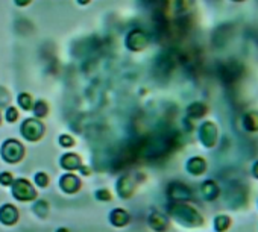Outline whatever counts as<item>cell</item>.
<instances>
[{
    "label": "cell",
    "mask_w": 258,
    "mask_h": 232,
    "mask_svg": "<svg viewBox=\"0 0 258 232\" xmlns=\"http://www.w3.org/2000/svg\"><path fill=\"white\" fill-rule=\"evenodd\" d=\"M187 170L193 175H201L204 170H205V161L199 157L196 158H191L187 164Z\"/></svg>",
    "instance_id": "obj_15"
},
{
    "label": "cell",
    "mask_w": 258,
    "mask_h": 232,
    "mask_svg": "<svg viewBox=\"0 0 258 232\" xmlns=\"http://www.w3.org/2000/svg\"><path fill=\"white\" fill-rule=\"evenodd\" d=\"M34 211L35 214H38L40 217H46L47 215V211H49V205L46 200H37L34 203Z\"/></svg>",
    "instance_id": "obj_19"
},
{
    "label": "cell",
    "mask_w": 258,
    "mask_h": 232,
    "mask_svg": "<svg viewBox=\"0 0 258 232\" xmlns=\"http://www.w3.org/2000/svg\"><path fill=\"white\" fill-rule=\"evenodd\" d=\"M0 182H2L4 185H11V184L14 182V178H13V175H11V173L5 172V173L0 175Z\"/></svg>",
    "instance_id": "obj_23"
},
{
    "label": "cell",
    "mask_w": 258,
    "mask_h": 232,
    "mask_svg": "<svg viewBox=\"0 0 258 232\" xmlns=\"http://www.w3.org/2000/svg\"><path fill=\"white\" fill-rule=\"evenodd\" d=\"M0 119H2V117H0Z\"/></svg>",
    "instance_id": "obj_31"
},
{
    "label": "cell",
    "mask_w": 258,
    "mask_h": 232,
    "mask_svg": "<svg viewBox=\"0 0 258 232\" xmlns=\"http://www.w3.org/2000/svg\"><path fill=\"white\" fill-rule=\"evenodd\" d=\"M253 175L258 178V163H256V164H255V167H253Z\"/></svg>",
    "instance_id": "obj_28"
},
{
    "label": "cell",
    "mask_w": 258,
    "mask_h": 232,
    "mask_svg": "<svg viewBox=\"0 0 258 232\" xmlns=\"http://www.w3.org/2000/svg\"><path fill=\"white\" fill-rule=\"evenodd\" d=\"M25 155V147L20 141L17 140H7L2 146V158L10 163V164H14V163H19Z\"/></svg>",
    "instance_id": "obj_2"
},
{
    "label": "cell",
    "mask_w": 258,
    "mask_h": 232,
    "mask_svg": "<svg viewBox=\"0 0 258 232\" xmlns=\"http://www.w3.org/2000/svg\"><path fill=\"white\" fill-rule=\"evenodd\" d=\"M19 220V211L14 205H4L2 208H0V221H2L4 224H14L16 221Z\"/></svg>",
    "instance_id": "obj_9"
},
{
    "label": "cell",
    "mask_w": 258,
    "mask_h": 232,
    "mask_svg": "<svg viewBox=\"0 0 258 232\" xmlns=\"http://www.w3.org/2000/svg\"><path fill=\"white\" fill-rule=\"evenodd\" d=\"M22 135L29 141H38L44 134V125L37 119H28L22 125Z\"/></svg>",
    "instance_id": "obj_4"
},
{
    "label": "cell",
    "mask_w": 258,
    "mask_h": 232,
    "mask_svg": "<svg viewBox=\"0 0 258 232\" xmlns=\"http://www.w3.org/2000/svg\"><path fill=\"white\" fill-rule=\"evenodd\" d=\"M32 108H34V112H35L37 117H44V115L47 114V111H49V105L44 100L35 102V105Z\"/></svg>",
    "instance_id": "obj_18"
},
{
    "label": "cell",
    "mask_w": 258,
    "mask_h": 232,
    "mask_svg": "<svg viewBox=\"0 0 258 232\" xmlns=\"http://www.w3.org/2000/svg\"><path fill=\"white\" fill-rule=\"evenodd\" d=\"M148 43H149V38H148L146 32L142 29H134L126 37V46L129 50H133V52L143 50L148 46Z\"/></svg>",
    "instance_id": "obj_5"
},
{
    "label": "cell",
    "mask_w": 258,
    "mask_h": 232,
    "mask_svg": "<svg viewBox=\"0 0 258 232\" xmlns=\"http://www.w3.org/2000/svg\"><path fill=\"white\" fill-rule=\"evenodd\" d=\"M56 232H69V230H67L66 227H59V229H58Z\"/></svg>",
    "instance_id": "obj_30"
},
{
    "label": "cell",
    "mask_w": 258,
    "mask_h": 232,
    "mask_svg": "<svg viewBox=\"0 0 258 232\" xmlns=\"http://www.w3.org/2000/svg\"><path fill=\"white\" fill-rule=\"evenodd\" d=\"M17 100H19V105H20L25 111H29V109H32V106H34L32 96L28 94V93H22V94L19 96Z\"/></svg>",
    "instance_id": "obj_17"
},
{
    "label": "cell",
    "mask_w": 258,
    "mask_h": 232,
    "mask_svg": "<svg viewBox=\"0 0 258 232\" xmlns=\"http://www.w3.org/2000/svg\"><path fill=\"white\" fill-rule=\"evenodd\" d=\"M17 119H19V111H17L14 106H10V108L7 109V120H8L10 123H14Z\"/></svg>",
    "instance_id": "obj_21"
},
{
    "label": "cell",
    "mask_w": 258,
    "mask_h": 232,
    "mask_svg": "<svg viewBox=\"0 0 258 232\" xmlns=\"http://www.w3.org/2000/svg\"><path fill=\"white\" fill-rule=\"evenodd\" d=\"M96 197L99 199V200H111V193L108 191V190H99V191H96Z\"/></svg>",
    "instance_id": "obj_25"
},
{
    "label": "cell",
    "mask_w": 258,
    "mask_h": 232,
    "mask_svg": "<svg viewBox=\"0 0 258 232\" xmlns=\"http://www.w3.org/2000/svg\"><path fill=\"white\" fill-rule=\"evenodd\" d=\"M35 182H37V185L38 187H47V184H49V176L46 175V173H37L35 175Z\"/></svg>",
    "instance_id": "obj_22"
},
{
    "label": "cell",
    "mask_w": 258,
    "mask_h": 232,
    "mask_svg": "<svg viewBox=\"0 0 258 232\" xmlns=\"http://www.w3.org/2000/svg\"><path fill=\"white\" fill-rule=\"evenodd\" d=\"M169 209H170V214L185 226H199L202 223L201 214L184 202H173Z\"/></svg>",
    "instance_id": "obj_1"
},
{
    "label": "cell",
    "mask_w": 258,
    "mask_h": 232,
    "mask_svg": "<svg viewBox=\"0 0 258 232\" xmlns=\"http://www.w3.org/2000/svg\"><path fill=\"white\" fill-rule=\"evenodd\" d=\"M32 2V0H16V4L19 5V7H26V5H29Z\"/></svg>",
    "instance_id": "obj_26"
},
{
    "label": "cell",
    "mask_w": 258,
    "mask_h": 232,
    "mask_svg": "<svg viewBox=\"0 0 258 232\" xmlns=\"http://www.w3.org/2000/svg\"><path fill=\"white\" fill-rule=\"evenodd\" d=\"M61 166L66 170H79V167L82 166V163H81L79 155H76V153H66L61 158Z\"/></svg>",
    "instance_id": "obj_13"
},
{
    "label": "cell",
    "mask_w": 258,
    "mask_h": 232,
    "mask_svg": "<svg viewBox=\"0 0 258 232\" xmlns=\"http://www.w3.org/2000/svg\"><path fill=\"white\" fill-rule=\"evenodd\" d=\"M229 217H226V215H217L216 217V220H214V227H216V230L217 232H223V230H226L228 227H229Z\"/></svg>",
    "instance_id": "obj_16"
},
{
    "label": "cell",
    "mask_w": 258,
    "mask_h": 232,
    "mask_svg": "<svg viewBox=\"0 0 258 232\" xmlns=\"http://www.w3.org/2000/svg\"><path fill=\"white\" fill-rule=\"evenodd\" d=\"M204 106L201 105V103H195V105H191L190 108H188V114L191 115V117H201V115H204L202 112H204Z\"/></svg>",
    "instance_id": "obj_20"
},
{
    "label": "cell",
    "mask_w": 258,
    "mask_h": 232,
    "mask_svg": "<svg viewBox=\"0 0 258 232\" xmlns=\"http://www.w3.org/2000/svg\"><path fill=\"white\" fill-rule=\"evenodd\" d=\"M169 197L173 202H187L191 197V190L179 182H175L169 187Z\"/></svg>",
    "instance_id": "obj_6"
},
{
    "label": "cell",
    "mask_w": 258,
    "mask_h": 232,
    "mask_svg": "<svg viewBox=\"0 0 258 232\" xmlns=\"http://www.w3.org/2000/svg\"><path fill=\"white\" fill-rule=\"evenodd\" d=\"M59 185H61V188H62L66 193L72 194V193H76V191L81 188V181H79V178H78L76 175L67 173V175H64V176L59 179Z\"/></svg>",
    "instance_id": "obj_8"
},
{
    "label": "cell",
    "mask_w": 258,
    "mask_h": 232,
    "mask_svg": "<svg viewBox=\"0 0 258 232\" xmlns=\"http://www.w3.org/2000/svg\"><path fill=\"white\" fill-rule=\"evenodd\" d=\"M109 220H111V223H112L114 226L121 227V226H126V224L129 223V214H127L124 209H121V208H115V209L111 212Z\"/></svg>",
    "instance_id": "obj_12"
},
{
    "label": "cell",
    "mask_w": 258,
    "mask_h": 232,
    "mask_svg": "<svg viewBox=\"0 0 258 232\" xmlns=\"http://www.w3.org/2000/svg\"><path fill=\"white\" fill-rule=\"evenodd\" d=\"M148 221H149V226L154 230H157V232H163V230H166L169 227V218L164 214L157 212V211L149 215V220Z\"/></svg>",
    "instance_id": "obj_10"
},
{
    "label": "cell",
    "mask_w": 258,
    "mask_h": 232,
    "mask_svg": "<svg viewBox=\"0 0 258 232\" xmlns=\"http://www.w3.org/2000/svg\"><path fill=\"white\" fill-rule=\"evenodd\" d=\"M78 2H79L81 5H87V4L90 2V0H78Z\"/></svg>",
    "instance_id": "obj_29"
},
{
    "label": "cell",
    "mask_w": 258,
    "mask_h": 232,
    "mask_svg": "<svg viewBox=\"0 0 258 232\" xmlns=\"http://www.w3.org/2000/svg\"><path fill=\"white\" fill-rule=\"evenodd\" d=\"M115 187H117L118 196H120L121 199H127V197H131V196H133L136 184H134V181H133L131 176H121V178H118Z\"/></svg>",
    "instance_id": "obj_7"
},
{
    "label": "cell",
    "mask_w": 258,
    "mask_h": 232,
    "mask_svg": "<svg viewBox=\"0 0 258 232\" xmlns=\"http://www.w3.org/2000/svg\"><path fill=\"white\" fill-rule=\"evenodd\" d=\"M201 140L205 146H213L216 141V128L211 123H205L201 128Z\"/></svg>",
    "instance_id": "obj_11"
},
{
    "label": "cell",
    "mask_w": 258,
    "mask_h": 232,
    "mask_svg": "<svg viewBox=\"0 0 258 232\" xmlns=\"http://www.w3.org/2000/svg\"><path fill=\"white\" fill-rule=\"evenodd\" d=\"M79 170H81V173H82V175H85V176H87V175H90V169H87V167H82V166H81V167H79Z\"/></svg>",
    "instance_id": "obj_27"
},
{
    "label": "cell",
    "mask_w": 258,
    "mask_h": 232,
    "mask_svg": "<svg viewBox=\"0 0 258 232\" xmlns=\"http://www.w3.org/2000/svg\"><path fill=\"white\" fill-rule=\"evenodd\" d=\"M201 191H202V194H204V197H205L207 200H213V199H216L217 194H219V187H217L213 181H205V182L202 184Z\"/></svg>",
    "instance_id": "obj_14"
},
{
    "label": "cell",
    "mask_w": 258,
    "mask_h": 232,
    "mask_svg": "<svg viewBox=\"0 0 258 232\" xmlns=\"http://www.w3.org/2000/svg\"><path fill=\"white\" fill-rule=\"evenodd\" d=\"M59 143H61V146H64V147H70V146L75 144V140H73L70 135H61V137H59Z\"/></svg>",
    "instance_id": "obj_24"
},
{
    "label": "cell",
    "mask_w": 258,
    "mask_h": 232,
    "mask_svg": "<svg viewBox=\"0 0 258 232\" xmlns=\"http://www.w3.org/2000/svg\"><path fill=\"white\" fill-rule=\"evenodd\" d=\"M13 194L17 200H34L37 197V191L32 184L26 179H17L13 182Z\"/></svg>",
    "instance_id": "obj_3"
}]
</instances>
